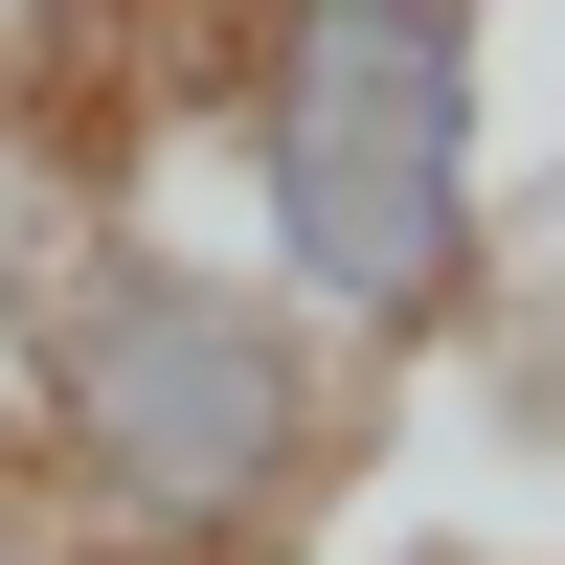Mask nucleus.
<instances>
[{"mask_svg":"<svg viewBox=\"0 0 565 565\" xmlns=\"http://www.w3.org/2000/svg\"><path fill=\"white\" fill-rule=\"evenodd\" d=\"M90 159L226 226L362 385L452 362L521 271V0H181Z\"/></svg>","mask_w":565,"mask_h":565,"instance_id":"nucleus-1","label":"nucleus"},{"mask_svg":"<svg viewBox=\"0 0 565 565\" xmlns=\"http://www.w3.org/2000/svg\"><path fill=\"white\" fill-rule=\"evenodd\" d=\"M362 385L226 226H181L136 159H45L0 226V476L45 498L90 565H295L340 521Z\"/></svg>","mask_w":565,"mask_h":565,"instance_id":"nucleus-2","label":"nucleus"},{"mask_svg":"<svg viewBox=\"0 0 565 565\" xmlns=\"http://www.w3.org/2000/svg\"><path fill=\"white\" fill-rule=\"evenodd\" d=\"M159 23H181V0H0V136H23V159H45V136H90V114L136 90V45H159Z\"/></svg>","mask_w":565,"mask_h":565,"instance_id":"nucleus-3","label":"nucleus"},{"mask_svg":"<svg viewBox=\"0 0 565 565\" xmlns=\"http://www.w3.org/2000/svg\"><path fill=\"white\" fill-rule=\"evenodd\" d=\"M0 565H90V543H68V521H45V498H23V476H0Z\"/></svg>","mask_w":565,"mask_h":565,"instance_id":"nucleus-4","label":"nucleus"}]
</instances>
